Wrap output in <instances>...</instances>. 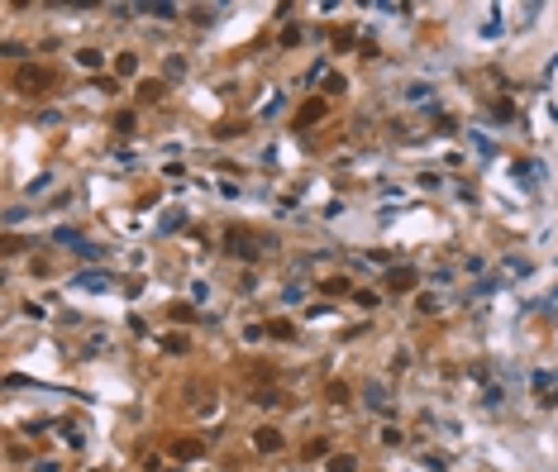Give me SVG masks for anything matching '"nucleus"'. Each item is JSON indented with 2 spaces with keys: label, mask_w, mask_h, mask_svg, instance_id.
<instances>
[{
  "label": "nucleus",
  "mask_w": 558,
  "mask_h": 472,
  "mask_svg": "<svg viewBox=\"0 0 558 472\" xmlns=\"http://www.w3.org/2000/svg\"><path fill=\"white\" fill-rule=\"evenodd\" d=\"M386 286H391V291H410V286H415V268H391V272H386Z\"/></svg>",
  "instance_id": "nucleus-5"
},
{
  "label": "nucleus",
  "mask_w": 558,
  "mask_h": 472,
  "mask_svg": "<svg viewBox=\"0 0 558 472\" xmlns=\"http://www.w3.org/2000/svg\"><path fill=\"white\" fill-rule=\"evenodd\" d=\"M382 444H386V449H396V444H406V434H401L396 425H386V429H382Z\"/></svg>",
  "instance_id": "nucleus-17"
},
{
  "label": "nucleus",
  "mask_w": 558,
  "mask_h": 472,
  "mask_svg": "<svg viewBox=\"0 0 558 472\" xmlns=\"http://www.w3.org/2000/svg\"><path fill=\"white\" fill-rule=\"evenodd\" d=\"M325 115H329V100H320V95H315V100H305V105L296 110V129H305V124H320Z\"/></svg>",
  "instance_id": "nucleus-3"
},
{
  "label": "nucleus",
  "mask_w": 558,
  "mask_h": 472,
  "mask_svg": "<svg viewBox=\"0 0 558 472\" xmlns=\"http://www.w3.org/2000/svg\"><path fill=\"white\" fill-rule=\"evenodd\" d=\"M163 349H167V353H186V339H177V334H167V339H163Z\"/></svg>",
  "instance_id": "nucleus-22"
},
{
  "label": "nucleus",
  "mask_w": 558,
  "mask_h": 472,
  "mask_svg": "<svg viewBox=\"0 0 558 472\" xmlns=\"http://www.w3.org/2000/svg\"><path fill=\"white\" fill-rule=\"evenodd\" d=\"M115 72H119V77H134V72H139V53H119V58H115Z\"/></svg>",
  "instance_id": "nucleus-10"
},
{
  "label": "nucleus",
  "mask_w": 558,
  "mask_h": 472,
  "mask_svg": "<svg viewBox=\"0 0 558 472\" xmlns=\"http://www.w3.org/2000/svg\"><path fill=\"white\" fill-rule=\"evenodd\" d=\"M368 405H372V410H382V415H386V396H382L377 386H368Z\"/></svg>",
  "instance_id": "nucleus-20"
},
{
  "label": "nucleus",
  "mask_w": 558,
  "mask_h": 472,
  "mask_svg": "<svg viewBox=\"0 0 558 472\" xmlns=\"http://www.w3.org/2000/svg\"><path fill=\"white\" fill-rule=\"evenodd\" d=\"M301 43V29H281V48H296Z\"/></svg>",
  "instance_id": "nucleus-24"
},
{
  "label": "nucleus",
  "mask_w": 558,
  "mask_h": 472,
  "mask_svg": "<svg viewBox=\"0 0 558 472\" xmlns=\"http://www.w3.org/2000/svg\"><path fill=\"white\" fill-rule=\"evenodd\" d=\"M72 286H82V291H105V286H110V277H105V272H77V277H72Z\"/></svg>",
  "instance_id": "nucleus-6"
},
{
  "label": "nucleus",
  "mask_w": 558,
  "mask_h": 472,
  "mask_svg": "<svg viewBox=\"0 0 558 472\" xmlns=\"http://www.w3.org/2000/svg\"><path fill=\"white\" fill-rule=\"evenodd\" d=\"M430 86H425V82H415V86H406V100H415V105H430Z\"/></svg>",
  "instance_id": "nucleus-13"
},
{
  "label": "nucleus",
  "mask_w": 558,
  "mask_h": 472,
  "mask_svg": "<svg viewBox=\"0 0 558 472\" xmlns=\"http://www.w3.org/2000/svg\"><path fill=\"white\" fill-rule=\"evenodd\" d=\"M163 91H167L163 82H139V100H143V105H153V100H163Z\"/></svg>",
  "instance_id": "nucleus-9"
},
{
  "label": "nucleus",
  "mask_w": 558,
  "mask_h": 472,
  "mask_svg": "<svg viewBox=\"0 0 558 472\" xmlns=\"http://www.w3.org/2000/svg\"><path fill=\"white\" fill-rule=\"evenodd\" d=\"M263 244H272V239H253L248 229H224V253H234V258H258L263 253Z\"/></svg>",
  "instance_id": "nucleus-1"
},
{
  "label": "nucleus",
  "mask_w": 558,
  "mask_h": 472,
  "mask_svg": "<svg viewBox=\"0 0 558 472\" xmlns=\"http://www.w3.org/2000/svg\"><path fill=\"white\" fill-rule=\"evenodd\" d=\"M329 472H358V458L353 453H334L329 458Z\"/></svg>",
  "instance_id": "nucleus-12"
},
{
  "label": "nucleus",
  "mask_w": 558,
  "mask_h": 472,
  "mask_svg": "<svg viewBox=\"0 0 558 472\" xmlns=\"http://www.w3.org/2000/svg\"><path fill=\"white\" fill-rule=\"evenodd\" d=\"M167 77H186V58H167Z\"/></svg>",
  "instance_id": "nucleus-23"
},
{
  "label": "nucleus",
  "mask_w": 558,
  "mask_h": 472,
  "mask_svg": "<svg viewBox=\"0 0 558 472\" xmlns=\"http://www.w3.org/2000/svg\"><path fill=\"white\" fill-rule=\"evenodd\" d=\"M320 291L325 296H349V282L344 277H329V282H320Z\"/></svg>",
  "instance_id": "nucleus-14"
},
{
  "label": "nucleus",
  "mask_w": 558,
  "mask_h": 472,
  "mask_svg": "<svg viewBox=\"0 0 558 472\" xmlns=\"http://www.w3.org/2000/svg\"><path fill=\"white\" fill-rule=\"evenodd\" d=\"M253 449H258V453H277V449H281V434L272 429V425L253 429Z\"/></svg>",
  "instance_id": "nucleus-4"
},
{
  "label": "nucleus",
  "mask_w": 558,
  "mask_h": 472,
  "mask_svg": "<svg viewBox=\"0 0 558 472\" xmlns=\"http://www.w3.org/2000/svg\"><path fill=\"white\" fill-rule=\"evenodd\" d=\"M200 453H205L200 439H177V444H172V458H200Z\"/></svg>",
  "instance_id": "nucleus-7"
},
{
  "label": "nucleus",
  "mask_w": 558,
  "mask_h": 472,
  "mask_svg": "<svg viewBox=\"0 0 558 472\" xmlns=\"http://www.w3.org/2000/svg\"><path fill=\"white\" fill-rule=\"evenodd\" d=\"M139 14H153V19H172V14H177V5H163V0H153V5H148V0H143V5H139Z\"/></svg>",
  "instance_id": "nucleus-8"
},
{
  "label": "nucleus",
  "mask_w": 558,
  "mask_h": 472,
  "mask_svg": "<svg viewBox=\"0 0 558 472\" xmlns=\"http://www.w3.org/2000/svg\"><path fill=\"white\" fill-rule=\"evenodd\" d=\"M272 339H291V324L286 320H272Z\"/></svg>",
  "instance_id": "nucleus-26"
},
{
  "label": "nucleus",
  "mask_w": 558,
  "mask_h": 472,
  "mask_svg": "<svg viewBox=\"0 0 558 472\" xmlns=\"http://www.w3.org/2000/svg\"><path fill=\"white\" fill-rule=\"evenodd\" d=\"M329 401H334V405H344V401H349V386H344V381H334V386H329Z\"/></svg>",
  "instance_id": "nucleus-21"
},
{
  "label": "nucleus",
  "mask_w": 558,
  "mask_h": 472,
  "mask_svg": "<svg viewBox=\"0 0 558 472\" xmlns=\"http://www.w3.org/2000/svg\"><path fill=\"white\" fill-rule=\"evenodd\" d=\"M253 405H263V410H272V405H281V391H258V396H253Z\"/></svg>",
  "instance_id": "nucleus-15"
},
{
  "label": "nucleus",
  "mask_w": 558,
  "mask_h": 472,
  "mask_svg": "<svg viewBox=\"0 0 558 472\" xmlns=\"http://www.w3.org/2000/svg\"><path fill=\"white\" fill-rule=\"evenodd\" d=\"M353 300H358L363 310H372V305H377V296H372V291H353Z\"/></svg>",
  "instance_id": "nucleus-25"
},
{
  "label": "nucleus",
  "mask_w": 558,
  "mask_h": 472,
  "mask_svg": "<svg viewBox=\"0 0 558 472\" xmlns=\"http://www.w3.org/2000/svg\"><path fill=\"white\" fill-rule=\"evenodd\" d=\"M77 62H82L86 72H95V67L105 62V53H100V48H82V53H77Z\"/></svg>",
  "instance_id": "nucleus-11"
},
{
  "label": "nucleus",
  "mask_w": 558,
  "mask_h": 472,
  "mask_svg": "<svg viewBox=\"0 0 558 472\" xmlns=\"http://www.w3.org/2000/svg\"><path fill=\"white\" fill-rule=\"evenodd\" d=\"M48 86H53V72H48V67H34V62H24V67L14 72V91L38 95V91H48Z\"/></svg>",
  "instance_id": "nucleus-2"
},
{
  "label": "nucleus",
  "mask_w": 558,
  "mask_h": 472,
  "mask_svg": "<svg viewBox=\"0 0 558 472\" xmlns=\"http://www.w3.org/2000/svg\"><path fill=\"white\" fill-rule=\"evenodd\" d=\"M325 453H329V439H310L305 444V458H325Z\"/></svg>",
  "instance_id": "nucleus-18"
},
{
  "label": "nucleus",
  "mask_w": 558,
  "mask_h": 472,
  "mask_svg": "<svg viewBox=\"0 0 558 472\" xmlns=\"http://www.w3.org/2000/svg\"><path fill=\"white\" fill-rule=\"evenodd\" d=\"M134 124H139V119H134V110H124V115H115V129H119V134H134Z\"/></svg>",
  "instance_id": "nucleus-16"
},
{
  "label": "nucleus",
  "mask_w": 558,
  "mask_h": 472,
  "mask_svg": "<svg viewBox=\"0 0 558 472\" xmlns=\"http://www.w3.org/2000/svg\"><path fill=\"white\" fill-rule=\"evenodd\" d=\"M62 439H67V444H72V449H82V444H86V439H82V429H77V425H62Z\"/></svg>",
  "instance_id": "nucleus-19"
}]
</instances>
